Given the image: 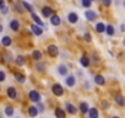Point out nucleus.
<instances>
[{"label": "nucleus", "mask_w": 125, "mask_h": 118, "mask_svg": "<svg viewBox=\"0 0 125 118\" xmlns=\"http://www.w3.org/2000/svg\"><path fill=\"white\" fill-rule=\"evenodd\" d=\"M105 32H107V35H108V36H113V35H114V27H113L112 25H108V26H107Z\"/></svg>", "instance_id": "bb28decb"}, {"label": "nucleus", "mask_w": 125, "mask_h": 118, "mask_svg": "<svg viewBox=\"0 0 125 118\" xmlns=\"http://www.w3.org/2000/svg\"><path fill=\"white\" fill-rule=\"evenodd\" d=\"M30 100L32 102H41V95H39V92H37L36 90L30 91Z\"/></svg>", "instance_id": "7ed1b4c3"}, {"label": "nucleus", "mask_w": 125, "mask_h": 118, "mask_svg": "<svg viewBox=\"0 0 125 118\" xmlns=\"http://www.w3.org/2000/svg\"><path fill=\"white\" fill-rule=\"evenodd\" d=\"M80 63H81V65H82V67L87 68V67L90 65V63H91V62H90V59H88L86 55H82V57H81V59H80Z\"/></svg>", "instance_id": "f8f14e48"}, {"label": "nucleus", "mask_w": 125, "mask_h": 118, "mask_svg": "<svg viewBox=\"0 0 125 118\" xmlns=\"http://www.w3.org/2000/svg\"><path fill=\"white\" fill-rule=\"evenodd\" d=\"M123 43H124V47H125V38H124V42Z\"/></svg>", "instance_id": "58836bf2"}, {"label": "nucleus", "mask_w": 125, "mask_h": 118, "mask_svg": "<svg viewBox=\"0 0 125 118\" xmlns=\"http://www.w3.org/2000/svg\"><path fill=\"white\" fill-rule=\"evenodd\" d=\"M80 111H81L82 113H88V112H90L88 105H87L86 102H81V103H80Z\"/></svg>", "instance_id": "6ab92c4d"}, {"label": "nucleus", "mask_w": 125, "mask_h": 118, "mask_svg": "<svg viewBox=\"0 0 125 118\" xmlns=\"http://www.w3.org/2000/svg\"><path fill=\"white\" fill-rule=\"evenodd\" d=\"M120 31H121V32L125 31V25H121V26H120Z\"/></svg>", "instance_id": "4c0bfd02"}, {"label": "nucleus", "mask_w": 125, "mask_h": 118, "mask_svg": "<svg viewBox=\"0 0 125 118\" xmlns=\"http://www.w3.org/2000/svg\"><path fill=\"white\" fill-rule=\"evenodd\" d=\"M32 58L34 59V60H41L42 59V53L39 52V50H33V53H32Z\"/></svg>", "instance_id": "4be33fe9"}, {"label": "nucleus", "mask_w": 125, "mask_h": 118, "mask_svg": "<svg viewBox=\"0 0 125 118\" xmlns=\"http://www.w3.org/2000/svg\"><path fill=\"white\" fill-rule=\"evenodd\" d=\"M38 109H39V112H43V111H44V106H43L42 103H39V105H38Z\"/></svg>", "instance_id": "e433bc0d"}, {"label": "nucleus", "mask_w": 125, "mask_h": 118, "mask_svg": "<svg viewBox=\"0 0 125 118\" xmlns=\"http://www.w3.org/2000/svg\"><path fill=\"white\" fill-rule=\"evenodd\" d=\"M58 71H59V74H61V75H66V74H68V69H66V67H65L64 64H60V65L58 67Z\"/></svg>", "instance_id": "412c9836"}, {"label": "nucleus", "mask_w": 125, "mask_h": 118, "mask_svg": "<svg viewBox=\"0 0 125 118\" xmlns=\"http://www.w3.org/2000/svg\"><path fill=\"white\" fill-rule=\"evenodd\" d=\"M15 79H16L19 83H21V84L25 83V76H23L22 74H20V73H16V74H15Z\"/></svg>", "instance_id": "a878e982"}, {"label": "nucleus", "mask_w": 125, "mask_h": 118, "mask_svg": "<svg viewBox=\"0 0 125 118\" xmlns=\"http://www.w3.org/2000/svg\"><path fill=\"white\" fill-rule=\"evenodd\" d=\"M91 38H92V36H91L90 33H85V41H87V42H91Z\"/></svg>", "instance_id": "72a5a7b5"}, {"label": "nucleus", "mask_w": 125, "mask_h": 118, "mask_svg": "<svg viewBox=\"0 0 125 118\" xmlns=\"http://www.w3.org/2000/svg\"><path fill=\"white\" fill-rule=\"evenodd\" d=\"M77 20H79L77 14H75V12H70V14L68 15V21H69L70 24H76Z\"/></svg>", "instance_id": "423d86ee"}, {"label": "nucleus", "mask_w": 125, "mask_h": 118, "mask_svg": "<svg viewBox=\"0 0 125 118\" xmlns=\"http://www.w3.org/2000/svg\"><path fill=\"white\" fill-rule=\"evenodd\" d=\"M92 1H93V0H92Z\"/></svg>", "instance_id": "a19ab883"}, {"label": "nucleus", "mask_w": 125, "mask_h": 118, "mask_svg": "<svg viewBox=\"0 0 125 118\" xmlns=\"http://www.w3.org/2000/svg\"><path fill=\"white\" fill-rule=\"evenodd\" d=\"M16 64H17V65H20V67L25 64V59H23V57L19 55V57L16 58Z\"/></svg>", "instance_id": "cd10ccee"}, {"label": "nucleus", "mask_w": 125, "mask_h": 118, "mask_svg": "<svg viewBox=\"0 0 125 118\" xmlns=\"http://www.w3.org/2000/svg\"><path fill=\"white\" fill-rule=\"evenodd\" d=\"M75 83H76V79H75V76L70 75V76H68V78H66V85H68V86L73 87V86L75 85Z\"/></svg>", "instance_id": "4468645a"}, {"label": "nucleus", "mask_w": 125, "mask_h": 118, "mask_svg": "<svg viewBox=\"0 0 125 118\" xmlns=\"http://www.w3.org/2000/svg\"><path fill=\"white\" fill-rule=\"evenodd\" d=\"M88 116H90V118H98V111L96 108H90Z\"/></svg>", "instance_id": "5701e85b"}, {"label": "nucleus", "mask_w": 125, "mask_h": 118, "mask_svg": "<svg viewBox=\"0 0 125 118\" xmlns=\"http://www.w3.org/2000/svg\"><path fill=\"white\" fill-rule=\"evenodd\" d=\"M10 28L14 30V31H17V30L20 28V22H19L17 20H12V21L10 22Z\"/></svg>", "instance_id": "2eb2a0df"}, {"label": "nucleus", "mask_w": 125, "mask_h": 118, "mask_svg": "<svg viewBox=\"0 0 125 118\" xmlns=\"http://www.w3.org/2000/svg\"><path fill=\"white\" fill-rule=\"evenodd\" d=\"M22 3H23V5H25V9H26V10H28L30 12H33V8H32L27 1H22Z\"/></svg>", "instance_id": "7c9ffc66"}, {"label": "nucleus", "mask_w": 125, "mask_h": 118, "mask_svg": "<svg viewBox=\"0 0 125 118\" xmlns=\"http://www.w3.org/2000/svg\"><path fill=\"white\" fill-rule=\"evenodd\" d=\"M52 91H53V94L55 95V96H62V94H64V89H62V86L60 85V84H54L53 86H52Z\"/></svg>", "instance_id": "f257e3e1"}, {"label": "nucleus", "mask_w": 125, "mask_h": 118, "mask_svg": "<svg viewBox=\"0 0 125 118\" xmlns=\"http://www.w3.org/2000/svg\"><path fill=\"white\" fill-rule=\"evenodd\" d=\"M115 102H116L119 106H124V105H125V98H124L121 95H116V96H115Z\"/></svg>", "instance_id": "a211bd4d"}, {"label": "nucleus", "mask_w": 125, "mask_h": 118, "mask_svg": "<svg viewBox=\"0 0 125 118\" xmlns=\"http://www.w3.org/2000/svg\"><path fill=\"white\" fill-rule=\"evenodd\" d=\"M102 4H103L104 6H110L112 0H102Z\"/></svg>", "instance_id": "473e14b6"}, {"label": "nucleus", "mask_w": 125, "mask_h": 118, "mask_svg": "<svg viewBox=\"0 0 125 118\" xmlns=\"http://www.w3.org/2000/svg\"><path fill=\"white\" fill-rule=\"evenodd\" d=\"M91 4H92V0H82V5L87 9L91 8Z\"/></svg>", "instance_id": "c756f323"}, {"label": "nucleus", "mask_w": 125, "mask_h": 118, "mask_svg": "<svg viewBox=\"0 0 125 118\" xmlns=\"http://www.w3.org/2000/svg\"><path fill=\"white\" fill-rule=\"evenodd\" d=\"M11 42H12V41H11V38H10L9 36H5V37L1 38V43H3L4 47H9V46L11 44Z\"/></svg>", "instance_id": "dca6fc26"}, {"label": "nucleus", "mask_w": 125, "mask_h": 118, "mask_svg": "<svg viewBox=\"0 0 125 118\" xmlns=\"http://www.w3.org/2000/svg\"><path fill=\"white\" fill-rule=\"evenodd\" d=\"M50 22H52V25H54V26H59L60 22H61V19H60L58 15H52V16H50Z\"/></svg>", "instance_id": "0eeeda50"}, {"label": "nucleus", "mask_w": 125, "mask_h": 118, "mask_svg": "<svg viewBox=\"0 0 125 118\" xmlns=\"http://www.w3.org/2000/svg\"><path fill=\"white\" fill-rule=\"evenodd\" d=\"M124 6H125V3H124Z\"/></svg>", "instance_id": "ea45409f"}, {"label": "nucleus", "mask_w": 125, "mask_h": 118, "mask_svg": "<svg viewBox=\"0 0 125 118\" xmlns=\"http://www.w3.org/2000/svg\"><path fill=\"white\" fill-rule=\"evenodd\" d=\"M52 12H53V10L49 6H45V8L42 9V14H43L44 17H50L52 16Z\"/></svg>", "instance_id": "1a4fd4ad"}, {"label": "nucleus", "mask_w": 125, "mask_h": 118, "mask_svg": "<svg viewBox=\"0 0 125 118\" xmlns=\"http://www.w3.org/2000/svg\"><path fill=\"white\" fill-rule=\"evenodd\" d=\"M94 83H96L97 85L102 86V85H104L105 80H104V78H103L102 75H96V76H94Z\"/></svg>", "instance_id": "ddd939ff"}, {"label": "nucleus", "mask_w": 125, "mask_h": 118, "mask_svg": "<svg viewBox=\"0 0 125 118\" xmlns=\"http://www.w3.org/2000/svg\"><path fill=\"white\" fill-rule=\"evenodd\" d=\"M5 114L9 116V117L12 116V114H14V108H12V107H6V108H5Z\"/></svg>", "instance_id": "c85d7f7f"}, {"label": "nucleus", "mask_w": 125, "mask_h": 118, "mask_svg": "<svg viewBox=\"0 0 125 118\" xmlns=\"http://www.w3.org/2000/svg\"><path fill=\"white\" fill-rule=\"evenodd\" d=\"M107 30V26L103 24V22H98L97 25H96V31L98 32V33H102V32H104Z\"/></svg>", "instance_id": "9d476101"}, {"label": "nucleus", "mask_w": 125, "mask_h": 118, "mask_svg": "<svg viewBox=\"0 0 125 118\" xmlns=\"http://www.w3.org/2000/svg\"><path fill=\"white\" fill-rule=\"evenodd\" d=\"M5 80V73L1 70V71H0V81H4Z\"/></svg>", "instance_id": "f704fd0d"}, {"label": "nucleus", "mask_w": 125, "mask_h": 118, "mask_svg": "<svg viewBox=\"0 0 125 118\" xmlns=\"http://www.w3.org/2000/svg\"><path fill=\"white\" fill-rule=\"evenodd\" d=\"M47 52H48V54H49L50 57H56L58 53H59V49H58V47H56L55 44H50V46H48Z\"/></svg>", "instance_id": "f03ea898"}, {"label": "nucleus", "mask_w": 125, "mask_h": 118, "mask_svg": "<svg viewBox=\"0 0 125 118\" xmlns=\"http://www.w3.org/2000/svg\"><path fill=\"white\" fill-rule=\"evenodd\" d=\"M15 8H16V11H19V12H22V11H23V8H25V5H23V3H20V1H17V3L15 4Z\"/></svg>", "instance_id": "393cba45"}, {"label": "nucleus", "mask_w": 125, "mask_h": 118, "mask_svg": "<svg viewBox=\"0 0 125 118\" xmlns=\"http://www.w3.org/2000/svg\"><path fill=\"white\" fill-rule=\"evenodd\" d=\"M38 112H39V109H38V107H34V106H31V107L28 108V114H30L31 117H36V116L38 114Z\"/></svg>", "instance_id": "9b49d317"}, {"label": "nucleus", "mask_w": 125, "mask_h": 118, "mask_svg": "<svg viewBox=\"0 0 125 118\" xmlns=\"http://www.w3.org/2000/svg\"><path fill=\"white\" fill-rule=\"evenodd\" d=\"M65 107H66V111L69 112V113H71V114H75L76 113V108H75V106H73L71 103H66L65 105Z\"/></svg>", "instance_id": "aec40b11"}, {"label": "nucleus", "mask_w": 125, "mask_h": 118, "mask_svg": "<svg viewBox=\"0 0 125 118\" xmlns=\"http://www.w3.org/2000/svg\"><path fill=\"white\" fill-rule=\"evenodd\" d=\"M85 16H86V19H87L88 21H94V20L98 17L97 12H94V11H92V10H87V11L85 12Z\"/></svg>", "instance_id": "20e7f679"}, {"label": "nucleus", "mask_w": 125, "mask_h": 118, "mask_svg": "<svg viewBox=\"0 0 125 118\" xmlns=\"http://www.w3.org/2000/svg\"><path fill=\"white\" fill-rule=\"evenodd\" d=\"M55 116L56 117H60V118H65V112L62 111L61 108H55Z\"/></svg>", "instance_id": "b1692460"}, {"label": "nucleus", "mask_w": 125, "mask_h": 118, "mask_svg": "<svg viewBox=\"0 0 125 118\" xmlns=\"http://www.w3.org/2000/svg\"><path fill=\"white\" fill-rule=\"evenodd\" d=\"M8 96L12 100H15L17 97V92H16V89L15 87H9L8 89Z\"/></svg>", "instance_id": "6e6552de"}, {"label": "nucleus", "mask_w": 125, "mask_h": 118, "mask_svg": "<svg viewBox=\"0 0 125 118\" xmlns=\"http://www.w3.org/2000/svg\"><path fill=\"white\" fill-rule=\"evenodd\" d=\"M108 106H109V103H108L107 101H103V102H102V107H103L104 109H107V108H108Z\"/></svg>", "instance_id": "c9c22d12"}, {"label": "nucleus", "mask_w": 125, "mask_h": 118, "mask_svg": "<svg viewBox=\"0 0 125 118\" xmlns=\"http://www.w3.org/2000/svg\"><path fill=\"white\" fill-rule=\"evenodd\" d=\"M44 68H45V65L42 64V63H39V64L36 65V69H37L38 71H44Z\"/></svg>", "instance_id": "2f4dec72"}, {"label": "nucleus", "mask_w": 125, "mask_h": 118, "mask_svg": "<svg viewBox=\"0 0 125 118\" xmlns=\"http://www.w3.org/2000/svg\"><path fill=\"white\" fill-rule=\"evenodd\" d=\"M41 27H42V26H39V25H32V26H31V30H32V32H33L36 36H42L43 30H42Z\"/></svg>", "instance_id": "39448f33"}, {"label": "nucleus", "mask_w": 125, "mask_h": 118, "mask_svg": "<svg viewBox=\"0 0 125 118\" xmlns=\"http://www.w3.org/2000/svg\"><path fill=\"white\" fill-rule=\"evenodd\" d=\"M31 16H32V20H34V22H36L37 25H39V26H44L43 21H42V20L39 19V16H37L34 12H32V15H31Z\"/></svg>", "instance_id": "f3484780"}]
</instances>
